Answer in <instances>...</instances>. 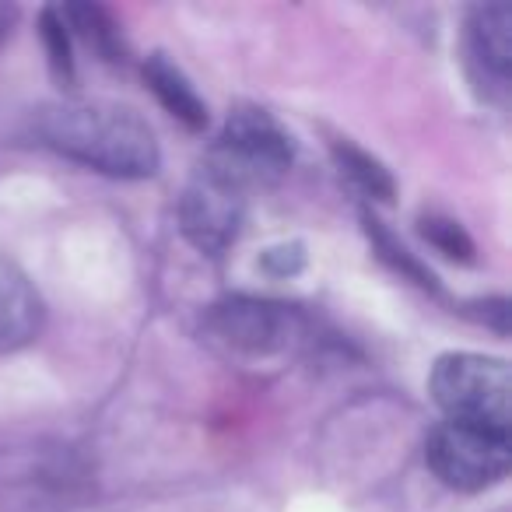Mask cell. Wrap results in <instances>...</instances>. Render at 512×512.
I'll use <instances>...</instances> for the list:
<instances>
[{
	"label": "cell",
	"instance_id": "12",
	"mask_svg": "<svg viewBox=\"0 0 512 512\" xmlns=\"http://www.w3.org/2000/svg\"><path fill=\"white\" fill-rule=\"evenodd\" d=\"M365 232H369L372 246L379 249V256H383L393 271L404 274V278H411L414 285L428 288V292H435V288H439V285H435V278H432V271H428L425 264H418V256H411V249L400 246V242L386 232L383 221H376V218H369V214H365Z\"/></svg>",
	"mask_w": 512,
	"mask_h": 512
},
{
	"label": "cell",
	"instance_id": "10",
	"mask_svg": "<svg viewBox=\"0 0 512 512\" xmlns=\"http://www.w3.org/2000/svg\"><path fill=\"white\" fill-rule=\"evenodd\" d=\"M60 11H64L67 29L78 32L102 60H109V64H127L130 53H127V43H123V32L106 8H99V4H67V8H60Z\"/></svg>",
	"mask_w": 512,
	"mask_h": 512
},
{
	"label": "cell",
	"instance_id": "2",
	"mask_svg": "<svg viewBox=\"0 0 512 512\" xmlns=\"http://www.w3.org/2000/svg\"><path fill=\"white\" fill-rule=\"evenodd\" d=\"M428 390L449 421L509 435L512 372L505 358L474 355V351L442 355L432 369Z\"/></svg>",
	"mask_w": 512,
	"mask_h": 512
},
{
	"label": "cell",
	"instance_id": "4",
	"mask_svg": "<svg viewBox=\"0 0 512 512\" xmlns=\"http://www.w3.org/2000/svg\"><path fill=\"white\" fill-rule=\"evenodd\" d=\"M425 460L432 474L453 491H484L505 481L512 463L509 435L491 428L442 421L425 442Z\"/></svg>",
	"mask_w": 512,
	"mask_h": 512
},
{
	"label": "cell",
	"instance_id": "9",
	"mask_svg": "<svg viewBox=\"0 0 512 512\" xmlns=\"http://www.w3.org/2000/svg\"><path fill=\"white\" fill-rule=\"evenodd\" d=\"M470 50L495 78L512 71V8L509 4H477L467 22Z\"/></svg>",
	"mask_w": 512,
	"mask_h": 512
},
{
	"label": "cell",
	"instance_id": "16",
	"mask_svg": "<svg viewBox=\"0 0 512 512\" xmlns=\"http://www.w3.org/2000/svg\"><path fill=\"white\" fill-rule=\"evenodd\" d=\"M15 22H18V8H11V4H0V46H4V39L11 36Z\"/></svg>",
	"mask_w": 512,
	"mask_h": 512
},
{
	"label": "cell",
	"instance_id": "13",
	"mask_svg": "<svg viewBox=\"0 0 512 512\" xmlns=\"http://www.w3.org/2000/svg\"><path fill=\"white\" fill-rule=\"evenodd\" d=\"M39 32H43L46 57H50V71L60 85H74V50H71V29L64 22V11L46 8L39 15Z\"/></svg>",
	"mask_w": 512,
	"mask_h": 512
},
{
	"label": "cell",
	"instance_id": "6",
	"mask_svg": "<svg viewBox=\"0 0 512 512\" xmlns=\"http://www.w3.org/2000/svg\"><path fill=\"white\" fill-rule=\"evenodd\" d=\"M288 330H292V316L274 302L232 299L214 306L211 313V334L228 351H242V355H267L285 348Z\"/></svg>",
	"mask_w": 512,
	"mask_h": 512
},
{
	"label": "cell",
	"instance_id": "8",
	"mask_svg": "<svg viewBox=\"0 0 512 512\" xmlns=\"http://www.w3.org/2000/svg\"><path fill=\"white\" fill-rule=\"evenodd\" d=\"M144 81L155 92V99L176 116L179 123H186L190 130H200L207 123V106L204 99L197 95L193 81L183 74V67L172 64L165 53H151L144 60Z\"/></svg>",
	"mask_w": 512,
	"mask_h": 512
},
{
	"label": "cell",
	"instance_id": "5",
	"mask_svg": "<svg viewBox=\"0 0 512 512\" xmlns=\"http://www.w3.org/2000/svg\"><path fill=\"white\" fill-rule=\"evenodd\" d=\"M246 221V190L221 172L200 165L179 200V228L207 256H221L242 232Z\"/></svg>",
	"mask_w": 512,
	"mask_h": 512
},
{
	"label": "cell",
	"instance_id": "1",
	"mask_svg": "<svg viewBox=\"0 0 512 512\" xmlns=\"http://www.w3.org/2000/svg\"><path fill=\"white\" fill-rule=\"evenodd\" d=\"M36 137L57 155L116 179H148L162 165L155 130L137 109L106 99H67L36 113Z\"/></svg>",
	"mask_w": 512,
	"mask_h": 512
},
{
	"label": "cell",
	"instance_id": "11",
	"mask_svg": "<svg viewBox=\"0 0 512 512\" xmlns=\"http://www.w3.org/2000/svg\"><path fill=\"white\" fill-rule=\"evenodd\" d=\"M330 151H334L341 172L358 186V190H365L372 200H393L397 183H393L390 169H386L379 158H372L369 151L355 148L351 141H334V144H330Z\"/></svg>",
	"mask_w": 512,
	"mask_h": 512
},
{
	"label": "cell",
	"instance_id": "15",
	"mask_svg": "<svg viewBox=\"0 0 512 512\" xmlns=\"http://www.w3.org/2000/svg\"><path fill=\"white\" fill-rule=\"evenodd\" d=\"M264 271L274 274V278H292V274L302 271V264H306V249H302V242H285V246H274L264 253Z\"/></svg>",
	"mask_w": 512,
	"mask_h": 512
},
{
	"label": "cell",
	"instance_id": "3",
	"mask_svg": "<svg viewBox=\"0 0 512 512\" xmlns=\"http://www.w3.org/2000/svg\"><path fill=\"white\" fill-rule=\"evenodd\" d=\"M292 155V137L267 109L239 106L228 113L225 130L204 165L249 190V186L278 183L292 169Z\"/></svg>",
	"mask_w": 512,
	"mask_h": 512
},
{
	"label": "cell",
	"instance_id": "7",
	"mask_svg": "<svg viewBox=\"0 0 512 512\" xmlns=\"http://www.w3.org/2000/svg\"><path fill=\"white\" fill-rule=\"evenodd\" d=\"M46 320V302L32 278L8 256H0V355L29 348Z\"/></svg>",
	"mask_w": 512,
	"mask_h": 512
},
{
	"label": "cell",
	"instance_id": "14",
	"mask_svg": "<svg viewBox=\"0 0 512 512\" xmlns=\"http://www.w3.org/2000/svg\"><path fill=\"white\" fill-rule=\"evenodd\" d=\"M418 232L425 235L439 253H446L449 260H460V264L474 260V242H470V235L460 228V221L442 218V214H425V218L418 221Z\"/></svg>",
	"mask_w": 512,
	"mask_h": 512
}]
</instances>
